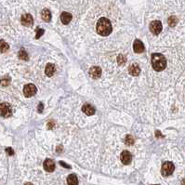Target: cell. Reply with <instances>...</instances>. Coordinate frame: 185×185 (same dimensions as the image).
<instances>
[{
    "label": "cell",
    "instance_id": "484cf974",
    "mask_svg": "<svg viewBox=\"0 0 185 185\" xmlns=\"http://www.w3.org/2000/svg\"><path fill=\"white\" fill-rule=\"evenodd\" d=\"M43 108H44L43 103H39V105H38V112L39 113H42L43 112Z\"/></svg>",
    "mask_w": 185,
    "mask_h": 185
},
{
    "label": "cell",
    "instance_id": "2e32d148",
    "mask_svg": "<svg viewBox=\"0 0 185 185\" xmlns=\"http://www.w3.org/2000/svg\"><path fill=\"white\" fill-rule=\"evenodd\" d=\"M54 72H55V66H54L52 63H47V66H46V70H45V73L47 76H52Z\"/></svg>",
    "mask_w": 185,
    "mask_h": 185
},
{
    "label": "cell",
    "instance_id": "ffe728a7",
    "mask_svg": "<svg viewBox=\"0 0 185 185\" xmlns=\"http://www.w3.org/2000/svg\"><path fill=\"white\" fill-rule=\"evenodd\" d=\"M168 24H169V26H171V27H174L177 23H178V19H177V17H175V16H171V17H169L168 18Z\"/></svg>",
    "mask_w": 185,
    "mask_h": 185
},
{
    "label": "cell",
    "instance_id": "6da1fadb",
    "mask_svg": "<svg viewBox=\"0 0 185 185\" xmlns=\"http://www.w3.org/2000/svg\"><path fill=\"white\" fill-rule=\"evenodd\" d=\"M96 29H97V32L99 35H101V36H107L112 33L113 27H112L111 22L108 19L101 18L97 23Z\"/></svg>",
    "mask_w": 185,
    "mask_h": 185
},
{
    "label": "cell",
    "instance_id": "f546056e",
    "mask_svg": "<svg viewBox=\"0 0 185 185\" xmlns=\"http://www.w3.org/2000/svg\"><path fill=\"white\" fill-rule=\"evenodd\" d=\"M25 185H33V184L30 183V182H27V183H25Z\"/></svg>",
    "mask_w": 185,
    "mask_h": 185
},
{
    "label": "cell",
    "instance_id": "7c38bea8",
    "mask_svg": "<svg viewBox=\"0 0 185 185\" xmlns=\"http://www.w3.org/2000/svg\"><path fill=\"white\" fill-rule=\"evenodd\" d=\"M128 73L133 75V76H136V75H139V74L141 73V69L138 64H131L128 68Z\"/></svg>",
    "mask_w": 185,
    "mask_h": 185
},
{
    "label": "cell",
    "instance_id": "d6986e66",
    "mask_svg": "<svg viewBox=\"0 0 185 185\" xmlns=\"http://www.w3.org/2000/svg\"><path fill=\"white\" fill-rule=\"evenodd\" d=\"M19 58H20V60H29L28 54L26 53L25 50H23L19 52Z\"/></svg>",
    "mask_w": 185,
    "mask_h": 185
},
{
    "label": "cell",
    "instance_id": "5bb4252c",
    "mask_svg": "<svg viewBox=\"0 0 185 185\" xmlns=\"http://www.w3.org/2000/svg\"><path fill=\"white\" fill-rule=\"evenodd\" d=\"M82 111H83L87 115H93L95 114V108L90 104H85L82 107Z\"/></svg>",
    "mask_w": 185,
    "mask_h": 185
},
{
    "label": "cell",
    "instance_id": "d4e9b609",
    "mask_svg": "<svg viewBox=\"0 0 185 185\" xmlns=\"http://www.w3.org/2000/svg\"><path fill=\"white\" fill-rule=\"evenodd\" d=\"M6 151H7V153H8L9 155H13V154H14V151H13L11 148H7Z\"/></svg>",
    "mask_w": 185,
    "mask_h": 185
},
{
    "label": "cell",
    "instance_id": "7a4b0ae2",
    "mask_svg": "<svg viewBox=\"0 0 185 185\" xmlns=\"http://www.w3.org/2000/svg\"><path fill=\"white\" fill-rule=\"evenodd\" d=\"M152 65L155 71H163L167 66V60L165 56L160 53H154L152 55Z\"/></svg>",
    "mask_w": 185,
    "mask_h": 185
},
{
    "label": "cell",
    "instance_id": "52a82bcc",
    "mask_svg": "<svg viewBox=\"0 0 185 185\" xmlns=\"http://www.w3.org/2000/svg\"><path fill=\"white\" fill-rule=\"evenodd\" d=\"M120 157H121V161L124 165H128L132 161V155L128 151H123Z\"/></svg>",
    "mask_w": 185,
    "mask_h": 185
},
{
    "label": "cell",
    "instance_id": "5b68a950",
    "mask_svg": "<svg viewBox=\"0 0 185 185\" xmlns=\"http://www.w3.org/2000/svg\"><path fill=\"white\" fill-rule=\"evenodd\" d=\"M37 90H36V87L33 84H28V85H25L24 87H23V94L26 98H30L32 96H34L36 93Z\"/></svg>",
    "mask_w": 185,
    "mask_h": 185
},
{
    "label": "cell",
    "instance_id": "cb8c5ba5",
    "mask_svg": "<svg viewBox=\"0 0 185 185\" xmlns=\"http://www.w3.org/2000/svg\"><path fill=\"white\" fill-rule=\"evenodd\" d=\"M44 34V30L43 29H37L36 30V38L38 39L41 36H43Z\"/></svg>",
    "mask_w": 185,
    "mask_h": 185
},
{
    "label": "cell",
    "instance_id": "8fae6325",
    "mask_svg": "<svg viewBox=\"0 0 185 185\" xmlns=\"http://www.w3.org/2000/svg\"><path fill=\"white\" fill-rule=\"evenodd\" d=\"M90 74L91 75V77L94 78V79H97L99 78L101 75V69L100 67H92L90 68Z\"/></svg>",
    "mask_w": 185,
    "mask_h": 185
},
{
    "label": "cell",
    "instance_id": "9a60e30c",
    "mask_svg": "<svg viewBox=\"0 0 185 185\" xmlns=\"http://www.w3.org/2000/svg\"><path fill=\"white\" fill-rule=\"evenodd\" d=\"M41 17H42V19L45 20V22H50L51 20V13L50 11V9H45L42 10V12H41Z\"/></svg>",
    "mask_w": 185,
    "mask_h": 185
},
{
    "label": "cell",
    "instance_id": "ba28073f",
    "mask_svg": "<svg viewBox=\"0 0 185 185\" xmlns=\"http://www.w3.org/2000/svg\"><path fill=\"white\" fill-rule=\"evenodd\" d=\"M20 22L24 26H32L34 23V19L30 14H24L20 18Z\"/></svg>",
    "mask_w": 185,
    "mask_h": 185
},
{
    "label": "cell",
    "instance_id": "44dd1931",
    "mask_svg": "<svg viewBox=\"0 0 185 185\" xmlns=\"http://www.w3.org/2000/svg\"><path fill=\"white\" fill-rule=\"evenodd\" d=\"M125 142H126V144L127 145H133V143H134V138L131 136V135H127L126 137V139H125Z\"/></svg>",
    "mask_w": 185,
    "mask_h": 185
},
{
    "label": "cell",
    "instance_id": "603a6c76",
    "mask_svg": "<svg viewBox=\"0 0 185 185\" xmlns=\"http://www.w3.org/2000/svg\"><path fill=\"white\" fill-rule=\"evenodd\" d=\"M9 81H10L9 78H3V79L0 80V85L6 87V86H8L9 84Z\"/></svg>",
    "mask_w": 185,
    "mask_h": 185
},
{
    "label": "cell",
    "instance_id": "7402d4cb",
    "mask_svg": "<svg viewBox=\"0 0 185 185\" xmlns=\"http://www.w3.org/2000/svg\"><path fill=\"white\" fill-rule=\"evenodd\" d=\"M117 63L120 64V65H123L125 63H126V57L124 55H119L117 57Z\"/></svg>",
    "mask_w": 185,
    "mask_h": 185
},
{
    "label": "cell",
    "instance_id": "ac0fdd59",
    "mask_svg": "<svg viewBox=\"0 0 185 185\" xmlns=\"http://www.w3.org/2000/svg\"><path fill=\"white\" fill-rule=\"evenodd\" d=\"M9 45L7 44L4 40H0V52L3 53L9 50Z\"/></svg>",
    "mask_w": 185,
    "mask_h": 185
},
{
    "label": "cell",
    "instance_id": "f1b7e54d",
    "mask_svg": "<svg viewBox=\"0 0 185 185\" xmlns=\"http://www.w3.org/2000/svg\"><path fill=\"white\" fill-rule=\"evenodd\" d=\"M181 185H185V180H182L181 181Z\"/></svg>",
    "mask_w": 185,
    "mask_h": 185
},
{
    "label": "cell",
    "instance_id": "4fadbf2b",
    "mask_svg": "<svg viewBox=\"0 0 185 185\" xmlns=\"http://www.w3.org/2000/svg\"><path fill=\"white\" fill-rule=\"evenodd\" d=\"M72 15L68 12H63L60 14V20L63 24H68L72 20Z\"/></svg>",
    "mask_w": 185,
    "mask_h": 185
},
{
    "label": "cell",
    "instance_id": "9c48e42d",
    "mask_svg": "<svg viewBox=\"0 0 185 185\" xmlns=\"http://www.w3.org/2000/svg\"><path fill=\"white\" fill-rule=\"evenodd\" d=\"M133 50L136 53H141L143 50H144V46H143V43L141 40L136 39L133 43Z\"/></svg>",
    "mask_w": 185,
    "mask_h": 185
},
{
    "label": "cell",
    "instance_id": "30bf717a",
    "mask_svg": "<svg viewBox=\"0 0 185 185\" xmlns=\"http://www.w3.org/2000/svg\"><path fill=\"white\" fill-rule=\"evenodd\" d=\"M44 168L47 172H52L55 169V163L51 159H46L44 162Z\"/></svg>",
    "mask_w": 185,
    "mask_h": 185
},
{
    "label": "cell",
    "instance_id": "8992f818",
    "mask_svg": "<svg viewBox=\"0 0 185 185\" xmlns=\"http://www.w3.org/2000/svg\"><path fill=\"white\" fill-rule=\"evenodd\" d=\"M162 23L159 20H154L150 24V31L152 32L154 35H158V34L162 31Z\"/></svg>",
    "mask_w": 185,
    "mask_h": 185
},
{
    "label": "cell",
    "instance_id": "3957f363",
    "mask_svg": "<svg viewBox=\"0 0 185 185\" xmlns=\"http://www.w3.org/2000/svg\"><path fill=\"white\" fill-rule=\"evenodd\" d=\"M174 169H175V167H174L172 162H165L162 166L161 173H162L163 176L168 177V176H170L171 174L173 173Z\"/></svg>",
    "mask_w": 185,
    "mask_h": 185
},
{
    "label": "cell",
    "instance_id": "e0dca14e",
    "mask_svg": "<svg viewBox=\"0 0 185 185\" xmlns=\"http://www.w3.org/2000/svg\"><path fill=\"white\" fill-rule=\"evenodd\" d=\"M67 183L68 185H78V180L77 177L74 174H71L67 178Z\"/></svg>",
    "mask_w": 185,
    "mask_h": 185
},
{
    "label": "cell",
    "instance_id": "83f0119b",
    "mask_svg": "<svg viewBox=\"0 0 185 185\" xmlns=\"http://www.w3.org/2000/svg\"><path fill=\"white\" fill-rule=\"evenodd\" d=\"M155 134H156V137H158V138H163V136L161 135L160 131H155Z\"/></svg>",
    "mask_w": 185,
    "mask_h": 185
},
{
    "label": "cell",
    "instance_id": "4316f807",
    "mask_svg": "<svg viewBox=\"0 0 185 185\" xmlns=\"http://www.w3.org/2000/svg\"><path fill=\"white\" fill-rule=\"evenodd\" d=\"M60 165H61V166H63V167L66 168H70V167H69V166H67V165H66V164H65L64 162H63V161H60Z\"/></svg>",
    "mask_w": 185,
    "mask_h": 185
},
{
    "label": "cell",
    "instance_id": "277c9868",
    "mask_svg": "<svg viewBox=\"0 0 185 185\" xmlns=\"http://www.w3.org/2000/svg\"><path fill=\"white\" fill-rule=\"evenodd\" d=\"M11 114V106L9 103H0V115L3 117H9Z\"/></svg>",
    "mask_w": 185,
    "mask_h": 185
}]
</instances>
